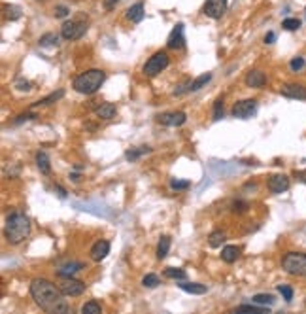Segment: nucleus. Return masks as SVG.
<instances>
[{
	"label": "nucleus",
	"mask_w": 306,
	"mask_h": 314,
	"mask_svg": "<svg viewBox=\"0 0 306 314\" xmlns=\"http://www.w3.org/2000/svg\"><path fill=\"white\" fill-rule=\"evenodd\" d=\"M59 288L67 297H78V295H81L85 292V284L80 280H74L72 276H70V278H65V280L59 284Z\"/></svg>",
	"instance_id": "obj_9"
},
{
	"label": "nucleus",
	"mask_w": 306,
	"mask_h": 314,
	"mask_svg": "<svg viewBox=\"0 0 306 314\" xmlns=\"http://www.w3.org/2000/svg\"><path fill=\"white\" fill-rule=\"evenodd\" d=\"M248 208H250V205H248L246 201H234V203H233V212H238V214H242V212H246Z\"/></svg>",
	"instance_id": "obj_41"
},
{
	"label": "nucleus",
	"mask_w": 306,
	"mask_h": 314,
	"mask_svg": "<svg viewBox=\"0 0 306 314\" xmlns=\"http://www.w3.org/2000/svg\"><path fill=\"white\" fill-rule=\"evenodd\" d=\"M227 6H229V0H206L202 12L210 19H221V15L227 12Z\"/></svg>",
	"instance_id": "obj_8"
},
{
	"label": "nucleus",
	"mask_w": 306,
	"mask_h": 314,
	"mask_svg": "<svg viewBox=\"0 0 306 314\" xmlns=\"http://www.w3.org/2000/svg\"><path fill=\"white\" fill-rule=\"evenodd\" d=\"M38 44H40V47H53V46H57V44H59V34H55V33L44 34V36H40Z\"/></svg>",
	"instance_id": "obj_25"
},
{
	"label": "nucleus",
	"mask_w": 306,
	"mask_h": 314,
	"mask_svg": "<svg viewBox=\"0 0 306 314\" xmlns=\"http://www.w3.org/2000/svg\"><path fill=\"white\" fill-rule=\"evenodd\" d=\"M223 118V99H218L213 104V120H221Z\"/></svg>",
	"instance_id": "obj_40"
},
{
	"label": "nucleus",
	"mask_w": 306,
	"mask_h": 314,
	"mask_svg": "<svg viewBox=\"0 0 306 314\" xmlns=\"http://www.w3.org/2000/svg\"><path fill=\"white\" fill-rule=\"evenodd\" d=\"M165 276L167 278H172V280H186L187 278V273L183 269H174V267H167L165 269Z\"/></svg>",
	"instance_id": "obj_27"
},
{
	"label": "nucleus",
	"mask_w": 306,
	"mask_h": 314,
	"mask_svg": "<svg viewBox=\"0 0 306 314\" xmlns=\"http://www.w3.org/2000/svg\"><path fill=\"white\" fill-rule=\"evenodd\" d=\"M4 10H6V17L10 21H17L21 17V8L19 6H14V4H6V6H4Z\"/></svg>",
	"instance_id": "obj_32"
},
{
	"label": "nucleus",
	"mask_w": 306,
	"mask_h": 314,
	"mask_svg": "<svg viewBox=\"0 0 306 314\" xmlns=\"http://www.w3.org/2000/svg\"><path fill=\"white\" fill-rule=\"evenodd\" d=\"M142 286L144 288H157L159 286V276H157V274H153V273L146 274V276L142 278Z\"/></svg>",
	"instance_id": "obj_35"
},
{
	"label": "nucleus",
	"mask_w": 306,
	"mask_h": 314,
	"mask_svg": "<svg viewBox=\"0 0 306 314\" xmlns=\"http://www.w3.org/2000/svg\"><path fill=\"white\" fill-rule=\"evenodd\" d=\"M144 2H136L133 6L127 10V19L133 21V23H140V21L144 19Z\"/></svg>",
	"instance_id": "obj_17"
},
{
	"label": "nucleus",
	"mask_w": 306,
	"mask_h": 314,
	"mask_svg": "<svg viewBox=\"0 0 306 314\" xmlns=\"http://www.w3.org/2000/svg\"><path fill=\"white\" fill-rule=\"evenodd\" d=\"M168 250H170V237L163 235L157 244V260H165L168 255Z\"/></svg>",
	"instance_id": "obj_23"
},
{
	"label": "nucleus",
	"mask_w": 306,
	"mask_h": 314,
	"mask_svg": "<svg viewBox=\"0 0 306 314\" xmlns=\"http://www.w3.org/2000/svg\"><path fill=\"white\" fill-rule=\"evenodd\" d=\"M280 93L286 99L306 100V85H302V83H286L280 89Z\"/></svg>",
	"instance_id": "obj_11"
},
{
	"label": "nucleus",
	"mask_w": 306,
	"mask_h": 314,
	"mask_svg": "<svg viewBox=\"0 0 306 314\" xmlns=\"http://www.w3.org/2000/svg\"><path fill=\"white\" fill-rule=\"evenodd\" d=\"M274 40H276V34L270 31V33H266L265 36V44H274Z\"/></svg>",
	"instance_id": "obj_45"
},
{
	"label": "nucleus",
	"mask_w": 306,
	"mask_h": 314,
	"mask_svg": "<svg viewBox=\"0 0 306 314\" xmlns=\"http://www.w3.org/2000/svg\"><path fill=\"white\" fill-rule=\"evenodd\" d=\"M210 80H212V72L200 74L199 78H195L193 83H191V91H199V89H202V87L206 85Z\"/></svg>",
	"instance_id": "obj_29"
},
{
	"label": "nucleus",
	"mask_w": 306,
	"mask_h": 314,
	"mask_svg": "<svg viewBox=\"0 0 306 314\" xmlns=\"http://www.w3.org/2000/svg\"><path fill=\"white\" fill-rule=\"evenodd\" d=\"M157 121L167 127H180L187 121V116L186 112H165V114L157 116Z\"/></svg>",
	"instance_id": "obj_10"
},
{
	"label": "nucleus",
	"mask_w": 306,
	"mask_h": 314,
	"mask_svg": "<svg viewBox=\"0 0 306 314\" xmlns=\"http://www.w3.org/2000/svg\"><path fill=\"white\" fill-rule=\"evenodd\" d=\"M304 14H306V8H304Z\"/></svg>",
	"instance_id": "obj_48"
},
{
	"label": "nucleus",
	"mask_w": 306,
	"mask_h": 314,
	"mask_svg": "<svg viewBox=\"0 0 306 314\" xmlns=\"http://www.w3.org/2000/svg\"><path fill=\"white\" fill-rule=\"evenodd\" d=\"M108 254H110V242L108 241H99L91 246V260L102 261Z\"/></svg>",
	"instance_id": "obj_15"
},
{
	"label": "nucleus",
	"mask_w": 306,
	"mask_h": 314,
	"mask_svg": "<svg viewBox=\"0 0 306 314\" xmlns=\"http://www.w3.org/2000/svg\"><path fill=\"white\" fill-rule=\"evenodd\" d=\"M170 187L176 189V191H181V189H189L191 187V182L187 180H170Z\"/></svg>",
	"instance_id": "obj_38"
},
{
	"label": "nucleus",
	"mask_w": 306,
	"mask_h": 314,
	"mask_svg": "<svg viewBox=\"0 0 306 314\" xmlns=\"http://www.w3.org/2000/svg\"><path fill=\"white\" fill-rule=\"evenodd\" d=\"M257 112V100L255 99H244L236 102L231 110L233 118H238V120H250L252 116H255Z\"/></svg>",
	"instance_id": "obj_7"
},
{
	"label": "nucleus",
	"mask_w": 306,
	"mask_h": 314,
	"mask_svg": "<svg viewBox=\"0 0 306 314\" xmlns=\"http://www.w3.org/2000/svg\"><path fill=\"white\" fill-rule=\"evenodd\" d=\"M30 295H33L34 303L46 312L67 314L70 310L60 288H57L46 278H34L30 282Z\"/></svg>",
	"instance_id": "obj_1"
},
{
	"label": "nucleus",
	"mask_w": 306,
	"mask_h": 314,
	"mask_svg": "<svg viewBox=\"0 0 306 314\" xmlns=\"http://www.w3.org/2000/svg\"><path fill=\"white\" fill-rule=\"evenodd\" d=\"M15 87L19 89V91H30V81H27V80H17L15 81Z\"/></svg>",
	"instance_id": "obj_42"
},
{
	"label": "nucleus",
	"mask_w": 306,
	"mask_h": 314,
	"mask_svg": "<svg viewBox=\"0 0 306 314\" xmlns=\"http://www.w3.org/2000/svg\"><path fill=\"white\" fill-rule=\"evenodd\" d=\"M304 305H306V301H304Z\"/></svg>",
	"instance_id": "obj_49"
},
{
	"label": "nucleus",
	"mask_w": 306,
	"mask_h": 314,
	"mask_svg": "<svg viewBox=\"0 0 306 314\" xmlns=\"http://www.w3.org/2000/svg\"><path fill=\"white\" fill-rule=\"evenodd\" d=\"M223 242H225V233L220 231V229H218V231H212L210 237H208V244L212 248H220Z\"/></svg>",
	"instance_id": "obj_26"
},
{
	"label": "nucleus",
	"mask_w": 306,
	"mask_h": 314,
	"mask_svg": "<svg viewBox=\"0 0 306 314\" xmlns=\"http://www.w3.org/2000/svg\"><path fill=\"white\" fill-rule=\"evenodd\" d=\"M70 180H72V182H80V176H78L76 173H72V174H70Z\"/></svg>",
	"instance_id": "obj_47"
},
{
	"label": "nucleus",
	"mask_w": 306,
	"mask_h": 314,
	"mask_svg": "<svg viewBox=\"0 0 306 314\" xmlns=\"http://www.w3.org/2000/svg\"><path fill=\"white\" fill-rule=\"evenodd\" d=\"M282 27L286 28V31H297V28H300V19H297V17H287V19L282 21Z\"/></svg>",
	"instance_id": "obj_34"
},
{
	"label": "nucleus",
	"mask_w": 306,
	"mask_h": 314,
	"mask_svg": "<svg viewBox=\"0 0 306 314\" xmlns=\"http://www.w3.org/2000/svg\"><path fill=\"white\" fill-rule=\"evenodd\" d=\"M186 46V36H183V25L178 23L176 27L172 28V33L168 36L167 40V47L168 49H181Z\"/></svg>",
	"instance_id": "obj_13"
},
{
	"label": "nucleus",
	"mask_w": 306,
	"mask_h": 314,
	"mask_svg": "<svg viewBox=\"0 0 306 314\" xmlns=\"http://www.w3.org/2000/svg\"><path fill=\"white\" fill-rule=\"evenodd\" d=\"M240 250L238 246H225L221 250V260L225 261V263H234V261L240 258Z\"/></svg>",
	"instance_id": "obj_22"
},
{
	"label": "nucleus",
	"mask_w": 306,
	"mask_h": 314,
	"mask_svg": "<svg viewBox=\"0 0 306 314\" xmlns=\"http://www.w3.org/2000/svg\"><path fill=\"white\" fill-rule=\"evenodd\" d=\"M306 65V61L302 59V57H295V59H291V63H289V67H291L293 72H299V70H302Z\"/></svg>",
	"instance_id": "obj_39"
},
{
	"label": "nucleus",
	"mask_w": 306,
	"mask_h": 314,
	"mask_svg": "<svg viewBox=\"0 0 306 314\" xmlns=\"http://www.w3.org/2000/svg\"><path fill=\"white\" fill-rule=\"evenodd\" d=\"M278 292L282 294V297H284V299H286L287 303H289V301L293 299V288H291V286H287V284H280V286H278Z\"/></svg>",
	"instance_id": "obj_36"
},
{
	"label": "nucleus",
	"mask_w": 306,
	"mask_h": 314,
	"mask_svg": "<svg viewBox=\"0 0 306 314\" xmlns=\"http://www.w3.org/2000/svg\"><path fill=\"white\" fill-rule=\"evenodd\" d=\"M104 80H106L104 70L91 68V70H87V72L80 74V76H76L72 87H74V91H78V93H81V95H93L99 91L100 85L104 83Z\"/></svg>",
	"instance_id": "obj_3"
},
{
	"label": "nucleus",
	"mask_w": 306,
	"mask_h": 314,
	"mask_svg": "<svg viewBox=\"0 0 306 314\" xmlns=\"http://www.w3.org/2000/svg\"><path fill=\"white\" fill-rule=\"evenodd\" d=\"M168 63H170V59H168L167 51H157V53H153L151 57L146 61V65H144V74L149 76V78H153V76H157V74L163 72V70L168 67Z\"/></svg>",
	"instance_id": "obj_5"
},
{
	"label": "nucleus",
	"mask_w": 306,
	"mask_h": 314,
	"mask_svg": "<svg viewBox=\"0 0 306 314\" xmlns=\"http://www.w3.org/2000/svg\"><path fill=\"white\" fill-rule=\"evenodd\" d=\"M36 116L34 114H21V116H17V120H15V123L19 125V123H23V121H28V120H34Z\"/></svg>",
	"instance_id": "obj_43"
},
{
	"label": "nucleus",
	"mask_w": 306,
	"mask_h": 314,
	"mask_svg": "<svg viewBox=\"0 0 306 314\" xmlns=\"http://www.w3.org/2000/svg\"><path fill=\"white\" fill-rule=\"evenodd\" d=\"M244 83L248 87H253V89H259L266 83V74L261 72V70H250L244 78Z\"/></svg>",
	"instance_id": "obj_14"
},
{
	"label": "nucleus",
	"mask_w": 306,
	"mask_h": 314,
	"mask_svg": "<svg viewBox=\"0 0 306 314\" xmlns=\"http://www.w3.org/2000/svg\"><path fill=\"white\" fill-rule=\"evenodd\" d=\"M80 269H83V263H78V261H72V263H67L57 271V276L59 278H70L74 273H78Z\"/></svg>",
	"instance_id": "obj_18"
},
{
	"label": "nucleus",
	"mask_w": 306,
	"mask_h": 314,
	"mask_svg": "<svg viewBox=\"0 0 306 314\" xmlns=\"http://www.w3.org/2000/svg\"><path fill=\"white\" fill-rule=\"evenodd\" d=\"M53 189H55V193L59 195L60 199H67V197H68V193H67V189H65V187H60V186H55Z\"/></svg>",
	"instance_id": "obj_44"
},
{
	"label": "nucleus",
	"mask_w": 306,
	"mask_h": 314,
	"mask_svg": "<svg viewBox=\"0 0 306 314\" xmlns=\"http://www.w3.org/2000/svg\"><path fill=\"white\" fill-rule=\"evenodd\" d=\"M85 33H87V23L80 19L65 21L63 27H60V36L65 40H80Z\"/></svg>",
	"instance_id": "obj_6"
},
{
	"label": "nucleus",
	"mask_w": 306,
	"mask_h": 314,
	"mask_svg": "<svg viewBox=\"0 0 306 314\" xmlns=\"http://www.w3.org/2000/svg\"><path fill=\"white\" fill-rule=\"evenodd\" d=\"M234 312H257V314H265L268 312V308L265 307H257V303L255 305H240V307L234 308Z\"/></svg>",
	"instance_id": "obj_30"
},
{
	"label": "nucleus",
	"mask_w": 306,
	"mask_h": 314,
	"mask_svg": "<svg viewBox=\"0 0 306 314\" xmlns=\"http://www.w3.org/2000/svg\"><path fill=\"white\" fill-rule=\"evenodd\" d=\"M95 114L100 120H112L113 116L117 114V108L112 102H102V104H99V106L95 108Z\"/></svg>",
	"instance_id": "obj_16"
},
{
	"label": "nucleus",
	"mask_w": 306,
	"mask_h": 314,
	"mask_svg": "<svg viewBox=\"0 0 306 314\" xmlns=\"http://www.w3.org/2000/svg\"><path fill=\"white\" fill-rule=\"evenodd\" d=\"M30 235V220L23 212H12L6 218L4 237L10 244H19Z\"/></svg>",
	"instance_id": "obj_2"
},
{
	"label": "nucleus",
	"mask_w": 306,
	"mask_h": 314,
	"mask_svg": "<svg viewBox=\"0 0 306 314\" xmlns=\"http://www.w3.org/2000/svg\"><path fill=\"white\" fill-rule=\"evenodd\" d=\"M282 269L291 276L306 278V254H302V252H287L282 258Z\"/></svg>",
	"instance_id": "obj_4"
},
{
	"label": "nucleus",
	"mask_w": 306,
	"mask_h": 314,
	"mask_svg": "<svg viewBox=\"0 0 306 314\" xmlns=\"http://www.w3.org/2000/svg\"><path fill=\"white\" fill-rule=\"evenodd\" d=\"M36 167L42 174H49L51 173V161L47 157L46 152H38L36 154Z\"/></svg>",
	"instance_id": "obj_21"
},
{
	"label": "nucleus",
	"mask_w": 306,
	"mask_h": 314,
	"mask_svg": "<svg viewBox=\"0 0 306 314\" xmlns=\"http://www.w3.org/2000/svg\"><path fill=\"white\" fill-rule=\"evenodd\" d=\"M117 2H121V0H104L102 4H104V8H106V10H112V8L115 6Z\"/></svg>",
	"instance_id": "obj_46"
},
{
	"label": "nucleus",
	"mask_w": 306,
	"mask_h": 314,
	"mask_svg": "<svg viewBox=\"0 0 306 314\" xmlns=\"http://www.w3.org/2000/svg\"><path fill=\"white\" fill-rule=\"evenodd\" d=\"M266 186L270 189V193L280 195L289 189V178H287L286 174H274V176L268 178V184H266Z\"/></svg>",
	"instance_id": "obj_12"
},
{
	"label": "nucleus",
	"mask_w": 306,
	"mask_h": 314,
	"mask_svg": "<svg viewBox=\"0 0 306 314\" xmlns=\"http://www.w3.org/2000/svg\"><path fill=\"white\" fill-rule=\"evenodd\" d=\"M191 83H193V80H189V78L181 80L180 83L176 85V89H174V95H176V97H180V95L187 93V91H191Z\"/></svg>",
	"instance_id": "obj_33"
},
{
	"label": "nucleus",
	"mask_w": 306,
	"mask_h": 314,
	"mask_svg": "<svg viewBox=\"0 0 306 314\" xmlns=\"http://www.w3.org/2000/svg\"><path fill=\"white\" fill-rule=\"evenodd\" d=\"M53 14H55V17H68L70 15V8L68 6H65V4H59V6H55L53 8Z\"/></svg>",
	"instance_id": "obj_37"
},
{
	"label": "nucleus",
	"mask_w": 306,
	"mask_h": 314,
	"mask_svg": "<svg viewBox=\"0 0 306 314\" xmlns=\"http://www.w3.org/2000/svg\"><path fill=\"white\" fill-rule=\"evenodd\" d=\"M102 312V308L97 301H87L85 305L81 307V314H100Z\"/></svg>",
	"instance_id": "obj_31"
},
{
	"label": "nucleus",
	"mask_w": 306,
	"mask_h": 314,
	"mask_svg": "<svg viewBox=\"0 0 306 314\" xmlns=\"http://www.w3.org/2000/svg\"><path fill=\"white\" fill-rule=\"evenodd\" d=\"M151 152V148L149 146H140V148H131V150H127L125 152V159L134 163V161H138L142 155H147Z\"/></svg>",
	"instance_id": "obj_20"
},
{
	"label": "nucleus",
	"mask_w": 306,
	"mask_h": 314,
	"mask_svg": "<svg viewBox=\"0 0 306 314\" xmlns=\"http://www.w3.org/2000/svg\"><path fill=\"white\" fill-rule=\"evenodd\" d=\"M253 303H257V305H266V307H272L276 299H274V295L270 294H255L252 297Z\"/></svg>",
	"instance_id": "obj_28"
},
{
	"label": "nucleus",
	"mask_w": 306,
	"mask_h": 314,
	"mask_svg": "<svg viewBox=\"0 0 306 314\" xmlns=\"http://www.w3.org/2000/svg\"><path fill=\"white\" fill-rule=\"evenodd\" d=\"M63 97H65V91H63V89H59V91H53V93H49L47 97L40 99L38 102H34L33 106H46V104H53V102H57V100L63 99Z\"/></svg>",
	"instance_id": "obj_24"
},
{
	"label": "nucleus",
	"mask_w": 306,
	"mask_h": 314,
	"mask_svg": "<svg viewBox=\"0 0 306 314\" xmlns=\"http://www.w3.org/2000/svg\"><path fill=\"white\" fill-rule=\"evenodd\" d=\"M178 286H180V290H183L187 294H193V295H202L208 292V288L204 286V284H197V282H181Z\"/></svg>",
	"instance_id": "obj_19"
}]
</instances>
